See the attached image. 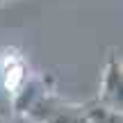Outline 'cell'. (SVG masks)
<instances>
[{"mask_svg": "<svg viewBox=\"0 0 123 123\" xmlns=\"http://www.w3.org/2000/svg\"><path fill=\"white\" fill-rule=\"evenodd\" d=\"M30 78L27 62L16 48H5L0 53V82L7 89V93H16L23 87V82Z\"/></svg>", "mask_w": 123, "mask_h": 123, "instance_id": "6da1fadb", "label": "cell"}, {"mask_svg": "<svg viewBox=\"0 0 123 123\" xmlns=\"http://www.w3.org/2000/svg\"><path fill=\"white\" fill-rule=\"evenodd\" d=\"M121 89H123V75H121V62L116 55H110L105 68H103L100 91H98V105H105L110 110L121 112Z\"/></svg>", "mask_w": 123, "mask_h": 123, "instance_id": "7a4b0ae2", "label": "cell"}, {"mask_svg": "<svg viewBox=\"0 0 123 123\" xmlns=\"http://www.w3.org/2000/svg\"><path fill=\"white\" fill-rule=\"evenodd\" d=\"M48 93H50L48 80H46L43 75H30V78L23 82V87L12 96V105H14L16 116H25L27 112H30L43 96H48Z\"/></svg>", "mask_w": 123, "mask_h": 123, "instance_id": "3957f363", "label": "cell"}, {"mask_svg": "<svg viewBox=\"0 0 123 123\" xmlns=\"http://www.w3.org/2000/svg\"><path fill=\"white\" fill-rule=\"evenodd\" d=\"M84 116H87L89 123H123L121 112L110 110V107H105V105H93V107H89V110L84 112Z\"/></svg>", "mask_w": 123, "mask_h": 123, "instance_id": "277c9868", "label": "cell"}, {"mask_svg": "<svg viewBox=\"0 0 123 123\" xmlns=\"http://www.w3.org/2000/svg\"><path fill=\"white\" fill-rule=\"evenodd\" d=\"M14 123H37V121H32L30 116H16V121Z\"/></svg>", "mask_w": 123, "mask_h": 123, "instance_id": "5b68a950", "label": "cell"}, {"mask_svg": "<svg viewBox=\"0 0 123 123\" xmlns=\"http://www.w3.org/2000/svg\"><path fill=\"white\" fill-rule=\"evenodd\" d=\"M5 2H12V0H0V5H5Z\"/></svg>", "mask_w": 123, "mask_h": 123, "instance_id": "8992f818", "label": "cell"}, {"mask_svg": "<svg viewBox=\"0 0 123 123\" xmlns=\"http://www.w3.org/2000/svg\"><path fill=\"white\" fill-rule=\"evenodd\" d=\"M0 123H7V121H5V119H0Z\"/></svg>", "mask_w": 123, "mask_h": 123, "instance_id": "52a82bcc", "label": "cell"}]
</instances>
